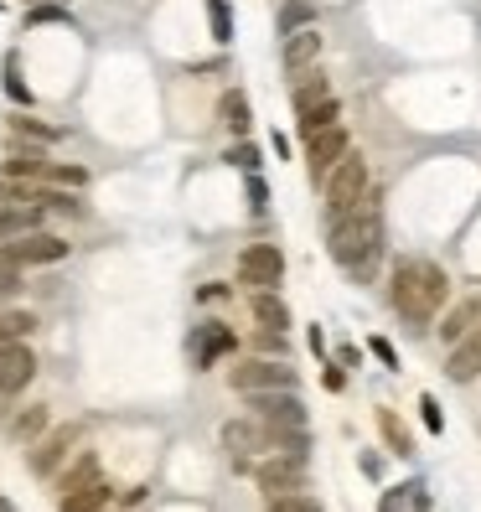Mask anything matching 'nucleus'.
<instances>
[{
  "instance_id": "nucleus-4",
  "label": "nucleus",
  "mask_w": 481,
  "mask_h": 512,
  "mask_svg": "<svg viewBox=\"0 0 481 512\" xmlns=\"http://www.w3.org/2000/svg\"><path fill=\"white\" fill-rule=\"evenodd\" d=\"M78 445H83V425H78V419H68V425H47V430L32 440L26 471H32L37 481H52V476H57V466H63Z\"/></svg>"
},
{
  "instance_id": "nucleus-39",
  "label": "nucleus",
  "mask_w": 481,
  "mask_h": 512,
  "mask_svg": "<svg viewBox=\"0 0 481 512\" xmlns=\"http://www.w3.org/2000/svg\"><path fill=\"white\" fill-rule=\"evenodd\" d=\"M26 21H32V26H42V21H68V11H63V6H37Z\"/></svg>"
},
{
  "instance_id": "nucleus-41",
  "label": "nucleus",
  "mask_w": 481,
  "mask_h": 512,
  "mask_svg": "<svg viewBox=\"0 0 481 512\" xmlns=\"http://www.w3.org/2000/svg\"><path fill=\"white\" fill-rule=\"evenodd\" d=\"M337 368H363V352H357L352 342H342L337 347Z\"/></svg>"
},
{
  "instance_id": "nucleus-11",
  "label": "nucleus",
  "mask_w": 481,
  "mask_h": 512,
  "mask_svg": "<svg viewBox=\"0 0 481 512\" xmlns=\"http://www.w3.org/2000/svg\"><path fill=\"white\" fill-rule=\"evenodd\" d=\"M223 450L233 456V466H238V471H249V456L269 450V430L259 425L254 414H244V419H228V425H223Z\"/></svg>"
},
{
  "instance_id": "nucleus-40",
  "label": "nucleus",
  "mask_w": 481,
  "mask_h": 512,
  "mask_svg": "<svg viewBox=\"0 0 481 512\" xmlns=\"http://www.w3.org/2000/svg\"><path fill=\"white\" fill-rule=\"evenodd\" d=\"M249 202H254V213H264V202H269V187L259 182V171L249 176Z\"/></svg>"
},
{
  "instance_id": "nucleus-8",
  "label": "nucleus",
  "mask_w": 481,
  "mask_h": 512,
  "mask_svg": "<svg viewBox=\"0 0 481 512\" xmlns=\"http://www.w3.org/2000/svg\"><path fill=\"white\" fill-rule=\"evenodd\" d=\"M254 471V487L264 492V497H280V492H306V461H295V456H269L259 461V466H249Z\"/></svg>"
},
{
  "instance_id": "nucleus-32",
  "label": "nucleus",
  "mask_w": 481,
  "mask_h": 512,
  "mask_svg": "<svg viewBox=\"0 0 481 512\" xmlns=\"http://www.w3.org/2000/svg\"><path fill=\"white\" fill-rule=\"evenodd\" d=\"M259 161H264V156H259V145H254V140H233V145H228V166H238L244 176H254Z\"/></svg>"
},
{
  "instance_id": "nucleus-42",
  "label": "nucleus",
  "mask_w": 481,
  "mask_h": 512,
  "mask_svg": "<svg viewBox=\"0 0 481 512\" xmlns=\"http://www.w3.org/2000/svg\"><path fill=\"white\" fill-rule=\"evenodd\" d=\"M326 388H332V394H342V388H347V373H342V368H326Z\"/></svg>"
},
{
  "instance_id": "nucleus-16",
  "label": "nucleus",
  "mask_w": 481,
  "mask_h": 512,
  "mask_svg": "<svg viewBox=\"0 0 481 512\" xmlns=\"http://www.w3.org/2000/svg\"><path fill=\"white\" fill-rule=\"evenodd\" d=\"M285 73H306L316 68V57H321V32L316 26H300V32H285Z\"/></svg>"
},
{
  "instance_id": "nucleus-22",
  "label": "nucleus",
  "mask_w": 481,
  "mask_h": 512,
  "mask_svg": "<svg viewBox=\"0 0 481 512\" xmlns=\"http://www.w3.org/2000/svg\"><path fill=\"white\" fill-rule=\"evenodd\" d=\"M326 125H342V104H337V99H321V104H311L306 114H295V135H300V140H311V135L326 130Z\"/></svg>"
},
{
  "instance_id": "nucleus-23",
  "label": "nucleus",
  "mask_w": 481,
  "mask_h": 512,
  "mask_svg": "<svg viewBox=\"0 0 481 512\" xmlns=\"http://www.w3.org/2000/svg\"><path fill=\"white\" fill-rule=\"evenodd\" d=\"M47 425H52V409H47V404H32V409H21V414L11 419V440H16V445H32Z\"/></svg>"
},
{
  "instance_id": "nucleus-43",
  "label": "nucleus",
  "mask_w": 481,
  "mask_h": 512,
  "mask_svg": "<svg viewBox=\"0 0 481 512\" xmlns=\"http://www.w3.org/2000/svg\"><path fill=\"white\" fill-rule=\"evenodd\" d=\"M0 512H16V502H11V497H0Z\"/></svg>"
},
{
  "instance_id": "nucleus-6",
  "label": "nucleus",
  "mask_w": 481,
  "mask_h": 512,
  "mask_svg": "<svg viewBox=\"0 0 481 512\" xmlns=\"http://www.w3.org/2000/svg\"><path fill=\"white\" fill-rule=\"evenodd\" d=\"M244 399H249L259 425H306L311 419L306 399H300L295 388H259V394H244Z\"/></svg>"
},
{
  "instance_id": "nucleus-26",
  "label": "nucleus",
  "mask_w": 481,
  "mask_h": 512,
  "mask_svg": "<svg viewBox=\"0 0 481 512\" xmlns=\"http://www.w3.org/2000/svg\"><path fill=\"white\" fill-rule=\"evenodd\" d=\"M378 430H383V440H388V450H394V456H414V435L394 419V409H378Z\"/></svg>"
},
{
  "instance_id": "nucleus-38",
  "label": "nucleus",
  "mask_w": 481,
  "mask_h": 512,
  "mask_svg": "<svg viewBox=\"0 0 481 512\" xmlns=\"http://www.w3.org/2000/svg\"><path fill=\"white\" fill-rule=\"evenodd\" d=\"M419 409H425V425L440 435L445 430V414H440V404H435V394H425V399H419Z\"/></svg>"
},
{
  "instance_id": "nucleus-2",
  "label": "nucleus",
  "mask_w": 481,
  "mask_h": 512,
  "mask_svg": "<svg viewBox=\"0 0 481 512\" xmlns=\"http://www.w3.org/2000/svg\"><path fill=\"white\" fill-rule=\"evenodd\" d=\"M388 300H394V311L409 316L414 326H430L435 311L450 300V275L435 259H399L394 280H388Z\"/></svg>"
},
{
  "instance_id": "nucleus-37",
  "label": "nucleus",
  "mask_w": 481,
  "mask_h": 512,
  "mask_svg": "<svg viewBox=\"0 0 481 512\" xmlns=\"http://www.w3.org/2000/svg\"><path fill=\"white\" fill-rule=\"evenodd\" d=\"M368 352L378 357L383 368H399V352H394V342H388V337H368Z\"/></svg>"
},
{
  "instance_id": "nucleus-10",
  "label": "nucleus",
  "mask_w": 481,
  "mask_h": 512,
  "mask_svg": "<svg viewBox=\"0 0 481 512\" xmlns=\"http://www.w3.org/2000/svg\"><path fill=\"white\" fill-rule=\"evenodd\" d=\"M21 269H32V264H57V259H68V238H57V233H42V228H26L21 238H11V244H0Z\"/></svg>"
},
{
  "instance_id": "nucleus-21",
  "label": "nucleus",
  "mask_w": 481,
  "mask_h": 512,
  "mask_svg": "<svg viewBox=\"0 0 481 512\" xmlns=\"http://www.w3.org/2000/svg\"><path fill=\"white\" fill-rule=\"evenodd\" d=\"M476 321H481V300H461V306L450 311V316H440V326H435V331H440V342L450 347V342H461Z\"/></svg>"
},
{
  "instance_id": "nucleus-13",
  "label": "nucleus",
  "mask_w": 481,
  "mask_h": 512,
  "mask_svg": "<svg viewBox=\"0 0 481 512\" xmlns=\"http://www.w3.org/2000/svg\"><path fill=\"white\" fill-rule=\"evenodd\" d=\"M445 378H450V383H471V378H481V326H471L461 342H450Z\"/></svg>"
},
{
  "instance_id": "nucleus-19",
  "label": "nucleus",
  "mask_w": 481,
  "mask_h": 512,
  "mask_svg": "<svg viewBox=\"0 0 481 512\" xmlns=\"http://www.w3.org/2000/svg\"><path fill=\"white\" fill-rule=\"evenodd\" d=\"M249 316H254L259 326H269V331H285V326H290V306H285L275 290H254V295H249Z\"/></svg>"
},
{
  "instance_id": "nucleus-3",
  "label": "nucleus",
  "mask_w": 481,
  "mask_h": 512,
  "mask_svg": "<svg viewBox=\"0 0 481 512\" xmlns=\"http://www.w3.org/2000/svg\"><path fill=\"white\" fill-rule=\"evenodd\" d=\"M326 218H347L352 213V207L357 202H363L368 197V187H373V176H368V161L363 156H357V150H347V156L332 166V176H326Z\"/></svg>"
},
{
  "instance_id": "nucleus-28",
  "label": "nucleus",
  "mask_w": 481,
  "mask_h": 512,
  "mask_svg": "<svg viewBox=\"0 0 481 512\" xmlns=\"http://www.w3.org/2000/svg\"><path fill=\"white\" fill-rule=\"evenodd\" d=\"M11 140H26V145H52V140H57V130H52V125H42V119L16 114V119H11Z\"/></svg>"
},
{
  "instance_id": "nucleus-15",
  "label": "nucleus",
  "mask_w": 481,
  "mask_h": 512,
  "mask_svg": "<svg viewBox=\"0 0 481 512\" xmlns=\"http://www.w3.org/2000/svg\"><path fill=\"white\" fill-rule=\"evenodd\" d=\"M104 466H99V450H73V456L57 466V497H68L78 487H88V481H99Z\"/></svg>"
},
{
  "instance_id": "nucleus-31",
  "label": "nucleus",
  "mask_w": 481,
  "mask_h": 512,
  "mask_svg": "<svg viewBox=\"0 0 481 512\" xmlns=\"http://www.w3.org/2000/svg\"><path fill=\"white\" fill-rule=\"evenodd\" d=\"M207 21H213V42L228 47L233 42V11H228V0H207Z\"/></svg>"
},
{
  "instance_id": "nucleus-9",
  "label": "nucleus",
  "mask_w": 481,
  "mask_h": 512,
  "mask_svg": "<svg viewBox=\"0 0 481 512\" xmlns=\"http://www.w3.org/2000/svg\"><path fill=\"white\" fill-rule=\"evenodd\" d=\"M352 150V135H347V125H326V130H316L311 140H306V171H311V182L321 187L326 176H332V166Z\"/></svg>"
},
{
  "instance_id": "nucleus-27",
  "label": "nucleus",
  "mask_w": 481,
  "mask_h": 512,
  "mask_svg": "<svg viewBox=\"0 0 481 512\" xmlns=\"http://www.w3.org/2000/svg\"><path fill=\"white\" fill-rule=\"evenodd\" d=\"M32 326H37L32 311H0V347H6V342H26V337H32Z\"/></svg>"
},
{
  "instance_id": "nucleus-18",
  "label": "nucleus",
  "mask_w": 481,
  "mask_h": 512,
  "mask_svg": "<svg viewBox=\"0 0 481 512\" xmlns=\"http://www.w3.org/2000/svg\"><path fill=\"white\" fill-rule=\"evenodd\" d=\"M104 507H114V487L104 476L78 487V492H68V497H57V512H104Z\"/></svg>"
},
{
  "instance_id": "nucleus-36",
  "label": "nucleus",
  "mask_w": 481,
  "mask_h": 512,
  "mask_svg": "<svg viewBox=\"0 0 481 512\" xmlns=\"http://www.w3.org/2000/svg\"><path fill=\"white\" fill-rule=\"evenodd\" d=\"M254 347L269 357V352H275V357H285V331H269V326H259V337H254Z\"/></svg>"
},
{
  "instance_id": "nucleus-24",
  "label": "nucleus",
  "mask_w": 481,
  "mask_h": 512,
  "mask_svg": "<svg viewBox=\"0 0 481 512\" xmlns=\"http://www.w3.org/2000/svg\"><path fill=\"white\" fill-rule=\"evenodd\" d=\"M218 109H223V125H228V130H233L238 140H244V135H249V125H254V114H249V99L238 94V88H228Z\"/></svg>"
},
{
  "instance_id": "nucleus-14",
  "label": "nucleus",
  "mask_w": 481,
  "mask_h": 512,
  "mask_svg": "<svg viewBox=\"0 0 481 512\" xmlns=\"http://www.w3.org/2000/svg\"><path fill=\"white\" fill-rule=\"evenodd\" d=\"M47 166H52V161H47V150H42V145H21V140H11L0 176H11V182H42Z\"/></svg>"
},
{
  "instance_id": "nucleus-29",
  "label": "nucleus",
  "mask_w": 481,
  "mask_h": 512,
  "mask_svg": "<svg viewBox=\"0 0 481 512\" xmlns=\"http://www.w3.org/2000/svg\"><path fill=\"white\" fill-rule=\"evenodd\" d=\"M300 26H316V6H311V0H285V6H280V37L300 32Z\"/></svg>"
},
{
  "instance_id": "nucleus-34",
  "label": "nucleus",
  "mask_w": 481,
  "mask_h": 512,
  "mask_svg": "<svg viewBox=\"0 0 481 512\" xmlns=\"http://www.w3.org/2000/svg\"><path fill=\"white\" fill-rule=\"evenodd\" d=\"M16 290H21V264L0 249V295H16Z\"/></svg>"
},
{
  "instance_id": "nucleus-17",
  "label": "nucleus",
  "mask_w": 481,
  "mask_h": 512,
  "mask_svg": "<svg viewBox=\"0 0 481 512\" xmlns=\"http://www.w3.org/2000/svg\"><path fill=\"white\" fill-rule=\"evenodd\" d=\"M238 342H233V331L228 326H218V321H207L202 331H197V342H192V363L197 368H213L223 352H233Z\"/></svg>"
},
{
  "instance_id": "nucleus-25",
  "label": "nucleus",
  "mask_w": 481,
  "mask_h": 512,
  "mask_svg": "<svg viewBox=\"0 0 481 512\" xmlns=\"http://www.w3.org/2000/svg\"><path fill=\"white\" fill-rule=\"evenodd\" d=\"M37 218H42V207H0V244H11L26 228H37Z\"/></svg>"
},
{
  "instance_id": "nucleus-1",
  "label": "nucleus",
  "mask_w": 481,
  "mask_h": 512,
  "mask_svg": "<svg viewBox=\"0 0 481 512\" xmlns=\"http://www.w3.org/2000/svg\"><path fill=\"white\" fill-rule=\"evenodd\" d=\"M378 202L383 197L368 187V197L357 202L347 218H337L332 223V238H326L332 259L347 269V275H357V280H368L373 269H378V259H383V207Z\"/></svg>"
},
{
  "instance_id": "nucleus-20",
  "label": "nucleus",
  "mask_w": 481,
  "mask_h": 512,
  "mask_svg": "<svg viewBox=\"0 0 481 512\" xmlns=\"http://www.w3.org/2000/svg\"><path fill=\"white\" fill-rule=\"evenodd\" d=\"M321 99H332V83H326L316 68L295 73V88H290V104H295V114H306V109H311V104H321Z\"/></svg>"
},
{
  "instance_id": "nucleus-12",
  "label": "nucleus",
  "mask_w": 481,
  "mask_h": 512,
  "mask_svg": "<svg viewBox=\"0 0 481 512\" xmlns=\"http://www.w3.org/2000/svg\"><path fill=\"white\" fill-rule=\"evenodd\" d=\"M37 378V352L26 342H6L0 347V399H16L26 383Z\"/></svg>"
},
{
  "instance_id": "nucleus-44",
  "label": "nucleus",
  "mask_w": 481,
  "mask_h": 512,
  "mask_svg": "<svg viewBox=\"0 0 481 512\" xmlns=\"http://www.w3.org/2000/svg\"><path fill=\"white\" fill-rule=\"evenodd\" d=\"M104 512H109V507H104Z\"/></svg>"
},
{
  "instance_id": "nucleus-35",
  "label": "nucleus",
  "mask_w": 481,
  "mask_h": 512,
  "mask_svg": "<svg viewBox=\"0 0 481 512\" xmlns=\"http://www.w3.org/2000/svg\"><path fill=\"white\" fill-rule=\"evenodd\" d=\"M47 182H57V187H83L88 171H83V166H47Z\"/></svg>"
},
{
  "instance_id": "nucleus-5",
  "label": "nucleus",
  "mask_w": 481,
  "mask_h": 512,
  "mask_svg": "<svg viewBox=\"0 0 481 512\" xmlns=\"http://www.w3.org/2000/svg\"><path fill=\"white\" fill-rule=\"evenodd\" d=\"M228 383L238 394H259V388H295V368L285 357H249V363H233Z\"/></svg>"
},
{
  "instance_id": "nucleus-33",
  "label": "nucleus",
  "mask_w": 481,
  "mask_h": 512,
  "mask_svg": "<svg viewBox=\"0 0 481 512\" xmlns=\"http://www.w3.org/2000/svg\"><path fill=\"white\" fill-rule=\"evenodd\" d=\"M6 94H11L16 104H26V109H32V88H26V83H21V73H16V52L6 57Z\"/></svg>"
},
{
  "instance_id": "nucleus-7",
  "label": "nucleus",
  "mask_w": 481,
  "mask_h": 512,
  "mask_svg": "<svg viewBox=\"0 0 481 512\" xmlns=\"http://www.w3.org/2000/svg\"><path fill=\"white\" fill-rule=\"evenodd\" d=\"M238 285H249V290H275L285 280V254L275 244H249L244 254H238Z\"/></svg>"
},
{
  "instance_id": "nucleus-30",
  "label": "nucleus",
  "mask_w": 481,
  "mask_h": 512,
  "mask_svg": "<svg viewBox=\"0 0 481 512\" xmlns=\"http://www.w3.org/2000/svg\"><path fill=\"white\" fill-rule=\"evenodd\" d=\"M264 512H326L311 492H280V497H269Z\"/></svg>"
}]
</instances>
